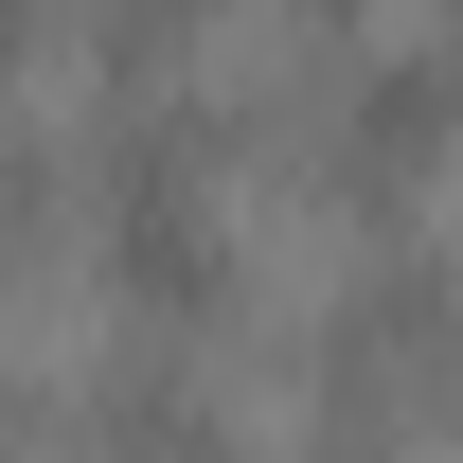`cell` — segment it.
I'll return each instance as SVG.
<instances>
[{"label":"cell","mask_w":463,"mask_h":463,"mask_svg":"<svg viewBox=\"0 0 463 463\" xmlns=\"http://www.w3.org/2000/svg\"><path fill=\"white\" fill-rule=\"evenodd\" d=\"M90 250H108L125 321H214L232 303V232L196 214V143H178V125L108 161V232H90Z\"/></svg>","instance_id":"cell-1"},{"label":"cell","mask_w":463,"mask_h":463,"mask_svg":"<svg viewBox=\"0 0 463 463\" xmlns=\"http://www.w3.org/2000/svg\"><path fill=\"white\" fill-rule=\"evenodd\" d=\"M446 143H463V54H392V71L339 108L356 196H428V178H446Z\"/></svg>","instance_id":"cell-2"},{"label":"cell","mask_w":463,"mask_h":463,"mask_svg":"<svg viewBox=\"0 0 463 463\" xmlns=\"http://www.w3.org/2000/svg\"><path fill=\"white\" fill-rule=\"evenodd\" d=\"M36 232H54V178H36V161H18V143H0V286L36 268Z\"/></svg>","instance_id":"cell-3"},{"label":"cell","mask_w":463,"mask_h":463,"mask_svg":"<svg viewBox=\"0 0 463 463\" xmlns=\"http://www.w3.org/2000/svg\"><path fill=\"white\" fill-rule=\"evenodd\" d=\"M196 18H214V0H108V54H125V71H161Z\"/></svg>","instance_id":"cell-4"},{"label":"cell","mask_w":463,"mask_h":463,"mask_svg":"<svg viewBox=\"0 0 463 463\" xmlns=\"http://www.w3.org/2000/svg\"><path fill=\"white\" fill-rule=\"evenodd\" d=\"M18 54H36V0H0V71H18Z\"/></svg>","instance_id":"cell-5"},{"label":"cell","mask_w":463,"mask_h":463,"mask_svg":"<svg viewBox=\"0 0 463 463\" xmlns=\"http://www.w3.org/2000/svg\"><path fill=\"white\" fill-rule=\"evenodd\" d=\"M0 410H18V392H0Z\"/></svg>","instance_id":"cell-6"}]
</instances>
